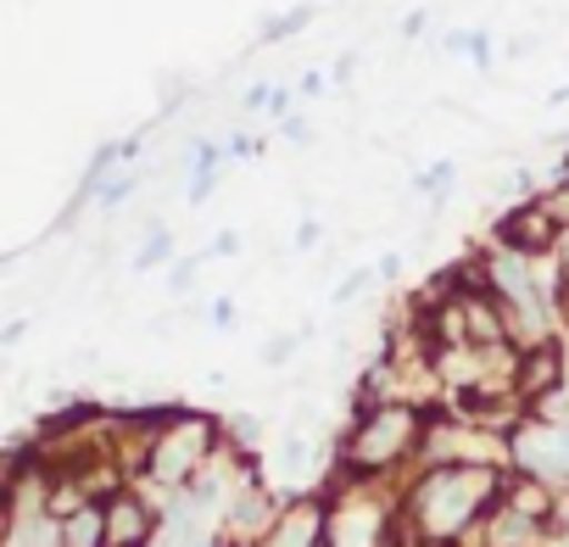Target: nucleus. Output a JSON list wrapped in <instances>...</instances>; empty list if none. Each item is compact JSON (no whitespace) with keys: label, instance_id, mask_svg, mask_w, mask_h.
<instances>
[{"label":"nucleus","instance_id":"nucleus-10","mask_svg":"<svg viewBox=\"0 0 569 547\" xmlns=\"http://www.w3.org/2000/svg\"><path fill=\"white\" fill-rule=\"evenodd\" d=\"M134 190H140V173H118V179H107V185L96 190V201H101V207L112 212V207H123V201H129Z\"/></svg>","mask_w":569,"mask_h":547},{"label":"nucleus","instance_id":"nucleus-19","mask_svg":"<svg viewBox=\"0 0 569 547\" xmlns=\"http://www.w3.org/2000/svg\"><path fill=\"white\" fill-rule=\"evenodd\" d=\"M297 96H302V101H308V96H325V73H302V79H297Z\"/></svg>","mask_w":569,"mask_h":547},{"label":"nucleus","instance_id":"nucleus-16","mask_svg":"<svg viewBox=\"0 0 569 547\" xmlns=\"http://www.w3.org/2000/svg\"><path fill=\"white\" fill-rule=\"evenodd\" d=\"M207 319H212L218 330H229V325H234V302H229V297H218V302L207 308Z\"/></svg>","mask_w":569,"mask_h":547},{"label":"nucleus","instance_id":"nucleus-20","mask_svg":"<svg viewBox=\"0 0 569 547\" xmlns=\"http://www.w3.org/2000/svg\"><path fill=\"white\" fill-rule=\"evenodd\" d=\"M284 140H308V123L302 118H284Z\"/></svg>","mask_w":569,"mask_h":547},{"label":"nucleus","instance_id":"nucleus-5","mask_svg":"<svg viewBox=\"0 0 569 547\" xmlns=\"http://www.w3.org/2000/svg\"><path fill=\"white\" fill-rule=\"evenodd\" d=\"M513 391H519V402H525L530 414H536L547 397L569 391V341H563V336H552V341L525 347V352H519V364H513Z\"/></svg>","mask_w":569,"mask_h":547},{"label":"nucleus","instance_id":"nucleus-2","mask_svg":"<svg viewBox=\"0 0 569 547\" xmlns=\"http://www.w3.org/2000/svg\"><path fill=\"white\" fill-rule=\"evenodd\" d=\"M430 408L419 402H375L352 408V425L336 441V469L352 480H408Z\"/></svg>","mask_w":569,"mask_h":547},{"label":"nucleus","instance_id":"nucleus-9","mask_svg":"<svg viewBox=\"0 0 569 547\" xmlns=\"http://www.w3.org/2000/svg\"><path fill=\"white\" fill-rule=\"evenodd\" d=\"M168 251H173V235H168L162 223H151V240L140 246V257H134V274H146V268H162V262H168Z\"/></svg>","mask_w":569,"mask_h":547},{"label":"nucleus","instance_id":"nucleus-3","mask_svg":"<svg viewBox=\"0 0 569 547\" xmlns=\"http://www.w3.org/2000/svg\"><path fill=\"white\" fill-rule=\"evenodd\" d=\"M218 441H223V419L196 414V408H173V414L162 419V430H157V441H151V458H146V475H140L134 486H140L146 497H173V491H184V486L212 464Z\"/></svg>","mask_w":569,"mask_h":547},{"label":"nucleus","instance_id":"nucleus-4","mask_svg":"<svg viewBox=\"0 0 569 547\" xmlns=\"http://www.w3.org/2000/svg\"><path fill=\"white\" fill-rule=\"evenodd\" d=\"M558 240H563V223L547 207V196H525L491 223V246H508L519 257H552Z\"/></svg>","mask_w":569,"mask_h":547},{"label":"nucleus","instance_id":"nucleus-12","mask_svg":"<svg viewBox=\"0 0 569 547\" xmlns=\"http://www.w3.org/2000/svg\"><path fill=\"white\" fill-rule=\"evenodd\" d=\"M369 286H375V268H352V274H347V280L336 286V308H347V302H358V297H363Z\"/></svg>","mask_w":569,"mask_h":547},{"label":"nucleus","instance_id":"nucleus-1","mask_svg":"<svg viewBox=\"0 0 569 547\" xmlns=\"http://www.w3.org/2000/svg\"><path fill=\"white\" fill-rule=\"evenodd\" d=\"M508 469L491 464H430L408 469L402 486V519L419 530L425 547H458L502 497Z\"/></svg>","mask_w":569,"mask_h":547},{"label":"nucleus","instance_id":"nucleus-7","mask_svg":"<svg viewBox=\"0 0 569 547\" xmlns=\"http://www.w3.org/2000/svg\"><path fill=\"white\" fill-rule=\"evenodd\" d=\"M0 547H62V519H51V514H12Z\"/></svg>","mask_w":569,"mask_h":547},{"label":"nucleus","instance_id":"nucleus-18","mask_svg":"<svg viewBox=\"0 0 569 547\" xmlns=\"http://www.w3.org/2000/svg\"><path fill=\"white\" fill-rule=\"evenodd\" d=\"M234 251H240V235H234V229H223V235L212 240V251H207V257H234Z\"/></svg>","mask_w":569,"mask_h":547},{"label":"nucleus","instance_id":"nucleus-13","mask_svg":"<svg viewBox=\"0 0 569 547\" xmlns=\"http://www.w3.org/2000/svg\"><path fill=\"white\" fill-rule=\"evenodd\" d=\"M302 341H308V330H302V336H279V341H268V347H262V364H268V369H284V364L297 358Z\"/></svg>","mask_w":569,"mask_h":547},{"label":"nucleus","instance_id":"nucleus-14","mask_svg":"<svg viewBox=\"0 0 569 547\" xmlns=\"http://www.w3.org/2000/svg\"><path fill=\"white\" fill-rule=\"evenodd\" d=\"M319 235H325V229H319V218H302V223H297V251H313V246H319Z\"/></svg>","mask_w":569,"mask_h":547},{"label":"nucleus","instance_id":"nucleus-15","mask_svg":"<svg viewBox=\"0 0 569 547\" xmlns=\"http://www.w3.org/2000/svg\"><path fill=\"white\" fill-rule=\"evenodd\" d=\"M207 257H184L179 268H173V291H190V280H196V268H201Z\"/></svg>","mask_w":569,"mask_h":547},{"label":"nucleus","instance_id":"nucleus-11","mask_svg":"<svg viewBox=\"0 0 569 547\" xmlns=\"http://www.w3.org/2000/svg\"><path fill=\"white\" fill-rule=\"evenodd\" d=\"M308 18H313L308 7H297V12H284L279 23H268V29H262V40H268V46H279V40H291L297 29H308Z\"/></svg>","mask_w":569,"mask_h":547},{"label":"nucleus","instance_id":"nucleus-6","mask_svg":"<svg viewBox=\"0 0 569 547\" xmlns=\"http://www.w3.org/2000/svg\"><path fill=\"white\" fill-rule=\"evenodd\" d=\"M157 530H162V508L140 486H123L118 497H107V547H151Z\"/></svg>","mask_w":569,"mask_h":547},{"label":"nucleus","instance_id":"nucleus-17","mask_svg":"<svg viewBox=\"0 0 569 547\" xmlns=\"http://www.w3.org/2000/svg\"><path fill=\"white\" fill-rule=\"evenodd\" d=\"M402 274V251H386L380 262H375V280H397Z\"/></svg>","mask_w":569,"mask_h":547},{"label":"nucleus","instance_id":"nucleus-8","mask_svg":"<svg viewBox=\"0 0 569 547\" xmlns=\"http://www.w3.org/2000/svg\"><path fill=\"white\" fill-rule=\"evenodd\" d=\"M62 547H107V503H84L62 519Z\"/></svg>","mask_w":569,"mask_h":547}]
</instances>
